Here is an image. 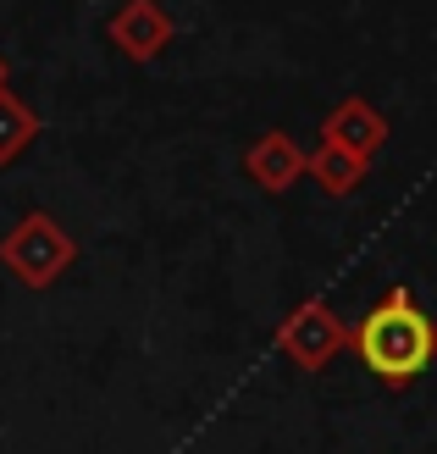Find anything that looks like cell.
I'll return each instance as SVG.
<instances>
[{"mask_svg":"<svg viewBox=\"0 0 437 454\" xmlns=\"http://www.w3.org/2000/svg\"><path fill=\"white\" fill-rule=\"evenodd\" d=\"M321 145H332V150H343V155H360V161H371V155L387 145V122H382V111H377L371 100L349 95V100H338V106L327 111V122H321Z\"/></svg>","mask_w":437,"mask_h":454,"instance_id":"277c9868","label":"cell"},{"mask_svg":"<svg viewBox=\"0 0 437 454\" xmlns=\"http://www.w3.org/2000/svg\"><path fill=\"white\" fill-rule=\"evenodd\" d=\"M34 139H39V117L12 95V89H0V167H12Z\"/></svg>","mask_w":437,"mask_h":454,"instance_id":"ba28073f","label":"cell"},{"mask_svg":"<svg viewBox=\"0 0 437 454\" xmlns=\"http://www.w3.org/2000/svg\"><path fill=\"white\" fill-rule=\"evenodd\" d=\"M78 244L66 239V227L51 211H28L6 239H0V266L28 288H51L66 266H73Z\"/></svg>","mask_w":437,"mask_h":454,"instance_id":"7a4b0ae2","label":"cell"},{"mask_svg":"<svg viewBox=\"0 0 437 454\" xmlns=\"http://www.w3.org/2000/svg\"><path fill=\"white\" fill-rule=\"evenodd\" d=\"M111 44L128 51L133 61H155L160 51L172 44V17L155 6V0H128L111 17Z\"/></svg>","mask_w":437,"mask_h":454,"instance_id":"5b68a950","label":"cell"},{"mask_svg":"<svg viewBox=\"0 0 437 454\" xmlns=\"http://www.w3.org/2000/svg\"><path fill=\"white\" fill-rule=\"evenodd\" d=\"M349 349L382 388H410L437 360V322L416 305L410 288H387L382 300L349 327Z\"/></svg>","mask_w":437,"mask_h":454,"instance_id":"6da1fadb","label":"cell"},{"mask_svg":"<svg viewBox=\"0 0 437 454\" xmlns=\"http://www.w3.org/2000/svg\"><path fill=\"white\" fill-rule=\"evenodd\" d=\"M277 349L293 360V366H305V372H321V366H332V360L349 349V327L332 316L327 300H305V305H293L283 316V327H277Z\"/></svg>","mask_w":437,"mask_h":454,"instance_id":"3957f363","label":"cell"},{"mask_svg":"<svg viewBox=\"0 0 437 454\" xmlns=\"http://www.w3.org/2000/svg\"><path fill=\"white\" fill-rule=\"evenodd\" d=\"M0 89H6V56H0Z\"/></svg>","mask_w":437,"mask_h":454,"instance_id":"9c48e42d","label":"cell"},{"mask_svg":"<svg viewBox=\"0 0 437 454\" xmlns=\"http://www.w3.org/2000/svg\"><path fill=\"white\" fill-rule=\"evenodd\" d=\"M305 172L316 177L327 194H355L360 184H365V172H371V161H360V155H343V150H332V145H316L310 155H305Z\"/></svg>","mask_w":437,"mask_h":454,"instance_id":"52a82bcc","label":"cell"},{"mask_svg":"<svg viewBox=\"0 0 437 454\" xmlns=\"http://www.w3.org/2000/svg\"><path fill=\"white\" fill-rule=\"evenodd\" d=\"M244 172L255 177L261 189H271V194H283V189H293L299 177H305V150H299L283 128H271V133H261L255 145H249V155H244Z\"/></svg>","mask_w":437,"mask_h":454,"instance_id":"8992f818","label":"cell"}]
</instances>
